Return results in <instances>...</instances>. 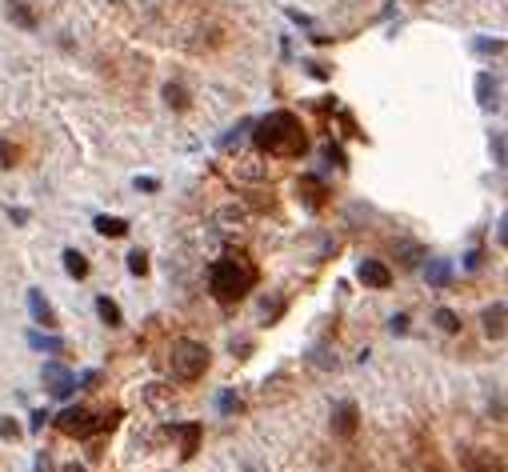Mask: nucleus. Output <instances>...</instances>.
I'll use <instances>...</instances> for the list:
<instances>
[{
  "label": "nucleus",
  "mask_w": 508,
  "mask_h": 472,
  "mask_svg": "<svg viewBox=\"0 0 508 472\" xmlns=\"http://www.w3.org/2000/svg\"><path fill=\"white\" fill-rule=\"evenodd\" d=\"M164 101L173 104V109H188V92H184V84H164Z\"/></svg>",
  "instance_id": "obj_18"
},
{
  "label": "nucleus",
  "mask_w": 508,
  "mask_h": 472,
  "mask_svg": "<svg viewBox=\"0 0 508 472\" xmlns=\"http://www.w3.org/2000/svg\"><path fill=\"white\" fill-rule=\"evenodd\" d=\"M44 421H49V412H32V432H41Z\"/></svg>",
  "instance_id": "obj_33"
},
{
  "label": "nucleus",
  "mask_w": 508,
  "mask_h": 472,
  "mask_svg": "<svg viewBox=\"0 0 508 472\" xmlns=\"http://www.w3.org/2000/svg\"><path fill=\"white\" fill-rule=\"evenodd\" d=\"M64 268H68V276H76V281H81V276H88V261H84L76 248L64 252Z\"/></svg>",
  "instance_id": "obj_17"
},
{
  "label": "nucleus",
  "mask_w": 508,
  "mask_h": 472,
  "mask_svg": "<svg viewBox=\"0 0 508 472\" xmlns=\"http://www.w3.org/2000/svg\"><path fill=\"white\" fill-rule=\"evenodd\" d=\"M492 156H497V164H504V136H497V141H492Z\"/></svg>",
  "instance_id": "obj_29"
},
{
  "label": "nucleus",
  "mask_w": 508,
  "mask_h": 472,
  "mask_svg": "<svg viewBox=\"0 0 508 472\" xmlns=\"http://www.w3.org/2000/svg\"><path fill=\"white\" fill-rule=\"evenodd\" d=\"M12 156H16V152L9 149V141H0V164H4V169H12V164H16Z\"/></svg>",
  "instance_id": "obj_24"
},
{
  "label": "nucleus",
  "mask_w": 508,
  "mask_h": 472,
  "mask_svg": "<svg viewBox=\"0 0 508 472\" xmlns=\"http://www.w3.org/2000/svg\"><path fill=\"white\" fill-rule=\"evenodd\" d=\"M216 408H220L224 416H233V412L240 408V396H236V392H220V396H216Z\"/></svg>",
  "instance_id": "obj_21"
},
{
  "label": "nucleus",
  "mask_w": 508,
  "mask_h": 472,
  "mask_svg": "<svg viewBox=\"0 0 508 472\" xmlns=\"http://www.w3.org/2000/svg\"><path fill=\"white\" fill-rule=\"evenodd\" d=\"M96 312H101V321L108 324V328L124 324V316H121V304H116V301H108V296H101V301H96Z\"/></svg>",
  "instance_id": "obj_14"
},
{
  "label": "nucleus",
  "mask_w": 508,
  "mask_h": 472,
  "mask_svg": "<svg viewBox=\"0 0 508 472\" xmlns=\"http://www.w3.org/2000/svg\"><path fill=\"white\" fill-rule=\"evenodd\" d=\"M356 276H360L365 288H388V284H392V272H388V264H380V261H365L360 268H356Z\"/></svg>",
  "instance_id": "obj_5"
},
{
  "label": "nucleus",
  "mask_w": 508,
  "mask_h": 472,
  "mask_svg": "<svg viewBox=\"0 0 508 472\" xmlns=\"http://www.w3.org/2000/svg\"><path fill=\"white\" fill-rule=\"evenodd\" d=\"M296 192L305 196V204H308V209H320V201H325V184L316 181V176H300Z\"/></svg>",
  "instance_id": "obj_9"
},
{
  "label": "nucleus",
  "mask_w": 508,
  "mask_h": 472,
  "mask_svg": "<svg viewBox=\"0 0 508 472\" xmlns=\"http://www.w3.org/2000/svg\"><path fill=\"white\" fill-rule=\"evenodd\" d=\"M484 332L492 336V341H500V336H504V301H497L492 308L484 312Z\"/></svg>",
  "instance_id": "obj_10"
},
{
  "label": "nucleus",
  "mask_w": 508,
  "mask_h": 472,
  "mask_svg": "<svg viewBox=\"0 0 508 472\" xmlns=\"http://www.w3.org/2000/svg\"><path fill=\"white\" fill-rule=\"evenodd\" d=\"M36 472H49V461H44V456H36Z\"/></svg>",
  "instance_id": "obj_35"
},
{
  "label": "nucleus",
  "mask_w": 508,
  "mask_h": 472,
  "mask_svg": "<svg viewBox=\"0 0 508 472\" xmlns=\"http://www.w3.org/2000/svg\"><path fill=\"white\" fill-rule=\"evenodd\" d=\"M253 281H256L253 264L236 261V256H224V261H216L208 268V288H213V296L220 304H236L244 292L253 288Z\"/></svg>",
  "instance_id": "obj_2"
},
{
  "label": "nucleus",
  "mask_w": 508,
  "mask_h": 472,
  "mask_svg": "<svg viewBox=\"0 0 508 472\" xmlns=\"http://www.w3.org/2000/svg\"><path fill=\"white\" fill-rule=\"evenodd\" d=\"M44 381H49L52 396H68V392L76 388V376H72L68 368H61V364H44Z\"/></svg>",
  "instance_id": "obj_6"
},
{
  "label": "nucleus",
  "mask_w": 508,
  "mask_h": 472,
  "mask_svg": "<svg viewBox=\"0 0 508 472\" xmlns=\"http://www.w3.org/2000/svg\"><path fill=\"white\" fill-rule=\"evenodd\" d=\"M0 436L9 441V436H16V421H0Z\"/></svg>",
  "instance_id": "obj_32"
},
{
  "label": "nucleus",
  "mask_w": 508,
  "mask_h": 472,
  "mask_svg": "<svg viewBox=\"0 0 508 472\" xmlns=\"http://www.w3.org/2000/svg\"><path fill=\"white\" fill-rule=\"evenodd\" d=\"M173 428L181 432V441H184V456H193L196 441H200V424H173Z\"/></svg>",
  "instance_id": "obj_16"
},
{
  "label": "nucleus",
  "mask_w": 508,
  "mask_h": 472,
  "mask_svg": "<svg viewBox=\"0 0 508 472\" xmlns=\"http://www.w3.org/2000/svg\"><path fill=\"white\" fill-rule=\"evenodd\" d=\"M325 156H328V161H336V164H345V152H340V144H325Z\"/></svg>",
  "instance_id": "obj_25"
},
{
  "label": "nucleus",
  "mask_w": 508,
  "mask_h": 472,
  "mask_svg": "<svg viewBox=\"0 0 508 472\" xmlns=\"http://www.w3.org/2000/svg\"><path fill=\"white\" fill-rule=\"evenodd\" d=\"M288 21H296L300 29H313V21H308L305 12H296V9H288Z\"/></svg>",
  "instance_id": "obj_28"
},
{
  "label": "nucleus",
  "mask_w": 508,
  "mask_h": 472,
  "mask_svg": "<svg viewBox=\"0 0 508 472\" xmlns=\"http://www.w3.org/2000/svg\"><path fill=\"white\" fill-rule=\"evenodd\" d=\"M116 416H121V412H104V416H96V421H92L88 408H64L61 416H56V428H61L64 436H92V432L112 428V424H116Z\"/></svg>",
  "instance_id": "obj_4"
},
{
  "label": "nucleus",
  "mask_w": 508,
  "mask_h": 472,
  "mask_svg": "<svg viewBox=\"0 0 508 472\" xmlns=\"http://www.w3.org/2000/svg\"><path fill=\"white\" fill-rule=\"evenodd\" d=\"M388 328H392V332H408V316H405V312H400V316H392V321H388Z\"/></svg>",
  "instance_id": "obj_27"
},
{
  "label": "nucleus",
  "mask_w": 508,
  "mask_h": 472,
  "mask_svg": "<svg viewBox=\"0 0 508 472\" xmlns=\"http://www.w3.org/2000/svg\"><path fill=\"white\" fill-rule=\"evenodd\" d=\"M432 321H437V328H444V332H460V316L452 308H437Z\"/></svg>",
  "instance_id": "obj_19"
},
{
  "label": "nucleus",
  "mask_w": 508,
  "mask_h": 472,
  "mask_svg": "<svg viewBox=\"0 0 508 472\" xmlns=\"http://www.w3.org/2000/svg\"><path fill=\"white\" fill-rule=\"evenodd\" d=\"M477 96H480V109H500V81L492 72H480L477 76Z\"/></svg>",
  "instance_id": "obj_7"
},
{
  "label": "nucleus",
  "mask_w": 508,
  "mask_h": 472,
  "mask_svg": "<svg viewBox=\"0 0 508 472\" xmlns=\"http://www.w3.org/2000/svg\"><path fill=\"white\" fill-rule=\"evenodd\" d=\"M29 308H32V321H36V324H44V328L52 324V308H49V301H44L36 288L29 292Z\"/></svg>",
  "instance_id": "obj_13"
},
{
  "label": "nucleus",
  "mask_w": 508,
  "mask_h": 472,
  "mask_svg": "<svg viewBox=\"0 0 508 472\" xmlns=\"http://www.w3.org/2000/svg\"><path fill=\"white\" fill-rule=\"evenodd\" d=\"M253 141L260 152H268V156H300L305 152V129H300V121H296L293 112H273V116H265V121L253 129Z\"/></svg>",
  "instance_id": "obj_1"
},
{
  "label": "nucleus",
  "mask_w": 508,
  "mask_h": 472,
  "mask_svg": "<svg viewBox=\"0 0 508 472\" xmlns=\"http://www.w3.org/2000/svg\"><path fill=\"white\" fill-rule=\"evenodd\" d=\"M29 344L32 348H44V352H61L64 341H56V336H41V332H29Z\"/></svg>",
  "instance_id": "obj_20"
},
{
  "label": "nucleus",
  "mask_w": 508,
  "mask_h": 472,
  "mask_svg": "<svg viewBox=\"0 0 508 472\" xmlns=\"http://www.w3.org/2000/svg\"><path fill=\"white\" fill-rule=\"evenodd\" d=\"M208 368V348L196 341H176L173 344V376L176 381H200Z\"/></svg>",
  "instance_id": "obj_3"
},
{
  "label": "nucleus",
  "mask_w": 508,
  "mask_h": 472,
  "mask_svg": "<svg viewBox=\"0 0 508 472\" xmlns=\"http://www.w3.org/2000/svg\"><path fill=\"white\" fill-rule=\"evenodd\" d=\"M504 41H477V52H500Z\"/></svg>",
  "instance_id": "obj_26"
},
{
  "label": "nucleus",
  "mask_w": 508,
  "mask_h": 472,
  "mask_svg": "<svg viewBox=\"0 0 508 472\" xmlns=\"http://www.w3.org/2000/svg\"><path fill=\"white\" fill-rule=\"evenodd\" d=\"M332 428L340 432V436H352V432H356V404H352V401H345L340 408H336Z\"/></svg>",
  "instance_id": "obj_8"
},
{
  "label": "nucleus",
  "mask_w": 508,
  "mask_h": 472,
  "mask_svg": "<svg viewBox=\"0 0 508 472\" xmlns=\"http://www.w3.org/2000/svg\"><path fill=\"white\" fill-rule=\"evenodd\" d=\"M96 381H101V372H84V376H81V388H96Z\"/></svg>",
  "instance_id": "obj_31"
},
{
  "label": "nucleus",
  "mask_w": 508,
  "mask_h": 472,
  "mask_svg": "<svg viewBox=\"0 0 508 472\" xmlns=\"http://www.w3.org/2000/svg\"><path fill=\"white\" fill-rule=\"evenodd\" d=\"M313 364H320V368H336V356H325V348L313 352Z\"/></svg>",
  "instance_id": "obj_23"
},
{
  "label": "nucleus",
  "mask_w": 508,
  "mask_h": 472,
  "mask_svg": "<svg viewBox=\"0 0 508 472\" xmlns=\"http://www.w3.org/2000/svg\"><path fill=\"white\" fill-rule=\"evenodd\" d=\"M9 16H12L16 24H21L24 32H36V12H32L29 4H21V0H12V4H9Z\"/></svg>",
  "instance_id": "obj_12"
},
{
  "label": "nucleus",
  "mask_w": 508,
  "mask_h": 472,
  "mask_svg": "<svg viewBox=\"0 0 508 472\" xmlns=\"http://www.w3.org/2000/svg\"><path fill=\"white\" fill-rule=\"evenodd\" d=\"M425 276H428V284H432V288H444V284L452 281V264H448V261H428Z\"/></svg>",
  "instance_id": "obj_11"
},
{
  "label": "nucleus",
  "mask_w": 508,
  "mask_h": 472,
  "mask_svg": "<svg viewBox=\"0 0 508 472\" xmlns=\"http://www.w3.org/2000/svg\"><path fill=\"white\" fill-rule=\"evenodd\" d=\"M136 189H141V192H156V181H153V176H136Z\"/></svg>",
  "instance_id": "obj_30"
},
{
  "label": "nucleus",
  "mask_w": 508,
  "mask_h": 472,
  "mask_svg": "<svg viewBox=\"0 0 508 472\" xmlns=\"http://www.w3.org/2000/svg\"><path fill=\"white\" fill-rule=\"evenodd\" d=\"M308 72H313V76H320V81H325V76H328V69H320V64H316V61H308Z\"/></svg>",
  "instance_id": "obj_34"
},
{
  "label": "nucleus",
  "mask_w": 508,
  "mask_h": 472,
  "mask_svg": "<svg viewBox=\"0 0 508 472\" xmlns=\"http://www.w3.org/2000/svg\"><path fill=\"white\" fill-rule=\"evenodd\" d=\"M128 272H133V276H144V272H148V256H144L141 248L128 252Z\"/></svg>",
  "instance_id": "obj_22"
},
{
  "label": "nucleus",
  "mask_w": 508,
  "mask_h": 472,
  "mask_svg": "<svg viewBox=\"0 0 508 472\" xmlns=\"http://www.w3.org/2000/svg\"><path fill=\"white\" fill-rule=\"evenodd\" d=\"M96 232H101V236H124V232H128V221H121V216H96Z\"/></svg>",
  "instance_id": "obj_15"
}]
</instances>
